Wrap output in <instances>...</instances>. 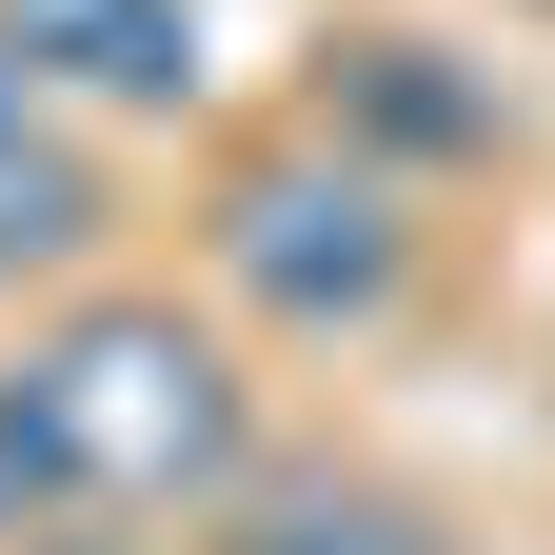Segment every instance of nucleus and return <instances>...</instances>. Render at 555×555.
Masks as SVG:
<instances>
[{
  "label": "nucleus",
  "instance_id": "nucleus-4",
  "mask_svg": "<svg viewBox=\"0 0 555 555\" xmlns=\"http://www.w3.org/2000/svg\"><path fill=\"white\" fill-rule=\"evenodd\" d=\"M80 219H100V179L60 159V139H21V119H0V258H60Z\"/></svg>",
  "mask_w": 555,
  "mask_h": 555
},
{
  "label": "nucleus",
  "instance_id": "nucleus-6",
  "mask_svg": "<svg viewBox=\"0 0 555 555\" xmlns=\"http://www.w3.org/2000/svg\"><path fill=\"white\" fill-rule=\"evenodd\" d=\"M0 119H21V80H0Z\"/></svg>",
  "mask_w": 555,
  "mask_h": 555
},
{
  "label": "nucleus",
  "instance_id": "nucleus-1",
  "mask_svg": "<svg viewBox=\"0 0 555 555\" xmlns=\"http://www.w3.org/2000/svg\"><path fill=\"white\" fill-rule=\"evenodd\" d=\"M219 456H238V377L139 298L60 318L21 358V397H0V476H40V496H198Z\"/></svg>",
  "mask_w": 555,
  "mask_h": 555
},
{
  "label": "nucleus",
  "instance_id": "nucleus-5",
  "mask_svg": "<svg viewBox=\"0 0 555 555\" xmlns=\"http://www.w3.org/2000/svg\"><path fill=\"white\" fill-rule=\"evenodd\" d=\"M238 555H437L416 516H377V496H298V516H258Z\"/></svg>",
  "mask_w": 555,
  "mask_h": 555
},
{
  "label": "nucleus",
  "instance_id": "nucleus-2",
  "mask_svg": "<svg viewBox=\"0 0 555 555\" xmlns=\"http://www.w3.org/2000/svg\"><path fill=\"white\" fill-rule=\"evenodd\" d=\"M219 258L258 278L278 318H358L377 278H397V198H377L358 159H258L238 219H219Z\"/></svg>",
  "mask_w": 555,
  "mask_h": 555
},
{
  "label": "nucleus",
  "instance_id": "nucleus-3",
  "mask_svg": "<svg viewBox=\"0 0 555 555\" xmlns=\"http://www.w3.org/2000/svg\"><path fill=\"white\" fill-rule=\"evenodd\" d=\"M0 40H21V60H80L100 100H179L198 80V21H179V0H0Z\"/></svg>",
  "mask_w": 555,
  "mask_h": 555
}]
</instances>
